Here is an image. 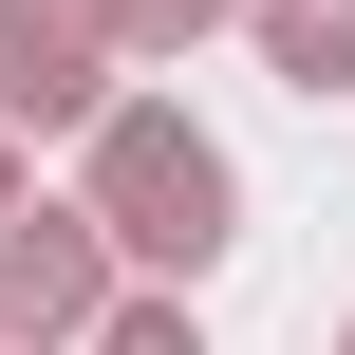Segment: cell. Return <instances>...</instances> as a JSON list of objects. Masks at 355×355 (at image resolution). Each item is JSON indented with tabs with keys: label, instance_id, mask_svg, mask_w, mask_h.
I'll return each instance as SVG.
<instances>
[{
	"label": "cell",
	"instance_id": "6da1fadb",
	"mask_svg": "<svg viewBox=\"0 0 355 355\" xmlns=\"http://www.w3.org/2000/svg\"><path fill=\"white\" fill-rule=\"evenodd\" d=\"M75 225L112 243V281L187 300V281L243 243V168H225V131H206L187 94H112V112H94V168H75Z\"/></svg>",
	"mask_w": 355,
	"mask_h": 355
},
{
	"label": "cell",
	"instance_id": "7a4b0ae2",
	"mask_svg": "<svg viewBox=\"0 0 355 355\" xmlns=\"http://www.w3.org/2000/svg\"><path fill=\"white\" fill-rule=\"evenodd\" d=\"M131 94V56H112V0H0V131L37 150V131H94Z\"/></svg>",
	"mask_w": 355,
	"mask_h": 355
},
{
	"label": "cell",
	"instance_id": "3957f363",
	"mask_svg": "<svg viewBox=\"0 0 355 355\" xmlns=\"http://www.w3.org/2000/svg\"><path fill=\"white\" fill-rule=\"evenodd\" d=\"M112 300H131V281H112V243H94L75 206H19V225H0V355H94Z\"/></svg>",
	"mask_w": 355,
	"mask_h": 355
},
{
	"label": "cell",
	"instance_id": "277c9868",
	"mask_svg": "<svg viewBox=\"0 0 355 355\" xmlns=\"http://www.w3.org/2000/svg\"><path fill=\"white\" fill-rule=\"evenodd\" d=\"M243 37L281 56V94H355V0H243Z\"/></svg>",
	"mask_w": 355,
	"mask_h": 355
},
{
	"label": "cell",
	"instance_id": "5b68a950",
	"mask_svg": "<svg viewBox=\"0 0 355 355\" xmlns=\"http://www.w3.org/2000/svg\"><path fill=\"white\" fill-rule=\"evenodd\" d=\"M243 0H112V56H187V37H225Z\"/></svg>",
	"mask_w": 355,
	"mask_h": 355
},
{
	"label": "cell",
	"instance_id": "8992f818",
	"mask_svg": "<svg viewBox=\"0 0 355 355\" xmlns=\"http://www.w3.org/2000/svg\"><path fill=\"white\" fill-rule=\"evenodd\" d=\"M94 355H206V318H187V300H150V281H131V300H112V318H94Z\"/></svg>",
	"mask_w": 355,
	"mask_h": 355
},
{
	"label": "cell",
	"instance_id": "52a82bcc",
	"mask_svg": "<svg viewBox=\"0 0 355 355\" xmlns=\"http://www.w3.org/2000/svg\"><path fill=\"white\" fill-rule=\"evenodd\" d=\"M337 355H355V318H337Z\"/></svg>",
	"mask_w": 355,
	"mask_h": 355
}]
</instances>
